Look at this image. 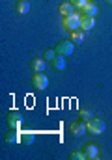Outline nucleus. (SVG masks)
<instances>
[{"label": "nucleus", "instance_id": "412c9836", "mask_svg": "<svg viewBox=\"0 0 112 160\" xmlns=\"http://www.w3.org/2000/svg\"><path fill=\"white\" fill-rule=\"evenodd\" d=\"M105 2H107V4H109V6H112V0H105Z\"/></svg>", "mask_w": 112, "mask_h": 160}, {"label": "nucleus", "instance_id": "39448f33", "mask_svg": "<svg viewBox=\"0 0 112 160\" xmlns=\"http://www.w3.org/2000/svg\"><path fill=\"white\" fill-rule=\"evenodd\" d=\"M69 130H71V134H73L75 138H80V136H84L88 132V125H86L84 119H77L69 125Z\"/></svg>", "mask_w": 112, "mask_h": 160}, {"label": "nucleus", "instance_id": "f3484780", "mask_svg": "<svg viewBox=\"0 0 112 160\" xmlns=\"http://www.w3.org/2000/svg\"><path fill=\"white\" fill-rule=\"evenodd\" d=\"M56 56H58L56 48H47V50L43 52V58H45V60H49V62H52V60H54Z\"/></svg>", "mask_w": 112, "mask_h": 160}, {"label": "nucleus", "instance_id": "f03ea898", "mask_svg": "<svg viewBox=\"0 0 112 160\" xmlns=\"http://www.w3.org/2000/svg\"><path fill=\"white\" fill-rule=\"evenodd\" d=\"M54 48H56V52H58L60 56H66V58H67V56H71L75 52V43L71 39H62V41L56 43Z\"/></svg>", "mask_w": 112, "mask_h": 160}, {"label": "nucleus", "instance_id": "1a4fd4ad", "mask_svg": "<svg viewBox=\"0 0 112 160\" xmlns=\"http://www.w3.org/2000/svg\"><path fill=\"white\" fill-rule=\"evenodd\" d=\"M45 67H47V60L45 58H32V62H30L32 73H45Z\"/></svg>", "mask_w": 112, "mask_h": 160}, {"label": "nucleus", "instance_id": "6ab92c4d", "mask_svg": "<svg viewBox=\"0 0 112 160\" xmlns=\"http://www.w3.org/2000/svg\"><path fill=\"white\" fill-rule=\"evenodd\" d=\"M69 158L71 160H84L86 155H84V151H73V153L69 155Z\"/></svg>", "mask_w": 112, "mask_h": 160}, {"label": "nucleus", "instance_id": "7ed1b4c3", "mask_svg": "<svg viewBox=\"0 0 112 160\" xmlns=\"http://www.w3.org/2000/svg\"><path fill=\"white\" fill-rule=\"evenodd\" d=\"M86 125H88V132H92V134H103L107 128V123L99 118H95V116L86 121Z\"/></svg>", "mask_w": 112, "mask_h": 160}, {"label": "nucleus", "instance_id": "9b49d317", "mask_svg": "<svg viewBox=\"0 0 112 160\" xmlns=\"http://www.w3.org/2000/svg\"><path fill=\"white\" fill-rule=\"evenodd\" d=\"M52 67L56 69V71H66L67 69V60H66V56H56L54 60H52Z\"/></svg>", "mask_w": 112, "mask_h": 160}, {"label": "nucleus", "instance_id": "4468645a", "mask_svg": "<svg viewBox=\"0 0 112 160\" xmlns=\"http://www.w3.org/2000/svg\"><path fill=\"white\" fill-rule=\"evenodd\" d=\"M86 34H88V32H84L82 28H80V30H75V32H71V41H73L75 45H80V43L84 41V38H86Z\"/></svg>", "mask_w": 112, "mask_h": 160}, {"label": "nucleus", "instance_id": "f257e3e1", "mask_svg": "<svg viewBox=\"0 0 112 160\" xmlns=\"http://www.w3.org/2000/svg\"><path fill=\"white\" fill-rule=\"evenodd\" d=\"M80 15L75 11L71 15H67V17H64V28L67 30V32H75V30H80Z\"/></svg>", "mask_w": 112, "mask_h": 160}, {"label": "nucleus", "instance_id": "dca6fc26", "mask_svg": "<svg viewBox=\"0 0 112 160\" xmlns=\"http://www.w3.org/2000/svg\"><path fill=\"white\" fill-rule=\"evenodd\" d=\"M21 142H23V143H26V145H32V143L36 142V134H34L32 130H26V132H23V134H21Z\"/></svg>", "mask_w": 112, "mask_h": 160}, {"label": "nucleus", "instance_id": "f8f14e48", "mask_svg": "<svg viewBox=\"0 0 112 160\" xmlns=\"http://www.w3.org/2000/svg\"><path fill=\"white\" fill-rule=\"evenodd\" d=\"M15 11H17L19 15H26V13L30 11V2H28V0H17Z\"/></svg>", "mask_w": 112, "mask_h": 160}, {"label": "nucleus", "instance_id": "aec40b11", "mask_svg": "<svg viewBox=\"0 0 112 160\" xmlns=\"http://www.w3.org/2000/svg\"><path fill=\"white\" fill-rule=\"evenodd\" d=\"M69 2L73 4V6H75V9H77V8H82V6H86V4H88L90 0H69Z\"/></svg>", "mask_w": 112, "mask_h": 160}, {"label": "nucleus", "instance_id": "2eb2a0df", "mask_svg": "<svg viewBox=\"0 0 112 160\" xmlns=\"http://www.w3.org/2000/svg\"><path fill=\"white\" fill-rule=\"evenodd\" d=\"M4 140H6V143H17V142L21 140V134H17V132H15V128H11L9 132H6Z\"/></svg>", "mask_w": 112, "mask_h": 160}, {"label": "nucleus", "instance_id": "6e6552de", "mask_svg": "<svg viewBox=\"0 0 112 160\" xmlns=\"http://www.w3.org/2000/svg\"><path fill=\"white\" fill-rule=\"evenodd\" d=\"M21 123H23V116H21V112H19V110H11V112L8 114V127H9V128L19 130Z\"/></svg>", "mask_w": 112, "mask_h": 160}, {"label": "nucleus", "instance_id": "0eeeda50", "mask_svg": "<svg viewBox=\"0 0 112 160\" xmlns=\"http://www.w3.org/2000/svg\"><path fill=\"white\" fill-rule=\"evenodd\" d=\"M80 17H95L97 13H99V8L93 4V2H88L86 6H82V8H77L75 9Z\"/></svg>", "mask_w": 112, "mask_h": 160}, {"label": "nucleus", "instance_id": "ddd939ff", "mask_svg": "<svg viewBox=\"0 0 112 160\" xmlns=\"http://www.w3.org/2000/svg\"><path fill=\"white\" fill-rule=\"evenodd\" d=\"M58 9H60V13H62L64 17H67V15H71V13H75V6L71 4V2H69V0H67V2H62Z\"/></svg>", "mask_w": 112, "mask_h": 160}, {"label": "nucleus", "instance_id": "a211bd4d", "mask_svg": "<svg viewBox=\"0 0 112 160\" xmlns=\"http://www.w3.org/2000/svg\"><path fill=\"white\" fill-rule=\"evenodd\" d=\"M92 118H93V112L92 110H88V108H82L80 110V119L88 121V119H92Z\"/></svg>", "mask_w": 112, "mask_h": 160}, {"label": "nucleus", "instance_id": "20e7f679", "mask_svg": "<svg viewBox=\"0 0 112 160\" xmlns=\"http://www.w3.org/2000/svg\"><path fill=\"white\" fill-rule=\"evenodd\" d=\"M32 86L37 91H45L49 88V77L45 73H34L32 75Z\"/></svg>", "mask_w": 112, "mask_h": 160}, {"label": "nucleus", "instance_id": "423d86ee", "mask_svg": "<svg viewBox=\"0 0 112 160\" xmlns=\"http://www.w3.org/2000/svg\"><path fill=\"white\" fill-rule=\"evenodd\" d=\"M82 151H84V155H86L88 160H95V158H99V155H101V147H99L97 143H93V142L86 143V145L82 147Z\"/></svg>", "mask_w": 112, "mask_h": 160}, {"label": "nucleus", "instance_id": "9d476101", "mask_svg": "<svg viewBox=\"0 0 112 160\" xmlns=\"http://www.w3.org/2000/svg\"><path fill=\"white\" fill-rule=\"evenodd\" d=\"M80 28L84 32H90L95 28V17H82L80 19Z\"/></svg>", "mask_w": 112, "mask_h": 160}]
</instances>
